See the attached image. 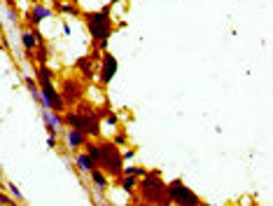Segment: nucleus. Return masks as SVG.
Returning a JSON list of instances; mask_svg holds the SVG:
<instances>
[{"instance_id": "nucleus-7", "label": "nucleus", "mask_w": 273, "mask_h": 206, "mask_svg": "<svg viewBox=\"0 0 273 206\" xmlns=\"http://www.w3.org/2000/svg\"><path fill=\"white\" fill-rule=\"evenodd\" d=\"M61 98L65 101V106H75L77 101H82L84 94H86V87H84V77H63L61 82Z\"/></svg>"}, {"instance_id": "nucleus-23", "label": "nucleus", "mask_w": 273, "mask_h": 206, "mask_svg": "<svg viewBox=\"0 0 273 206\" xmlns=\"http://www.w3.org/2000/svg\"><path fill=\"white\" fill-rule=\"evenodd\" d=\"M124 174H133V176H138V178H140V176L145 174V169H143V166H126Z\"/></svg>"}, {"instance_id": "nucleus-22", "label": "nucleus", "mask_w": 273, "mask_h": 206, "mask_svg": "<svg viewBox=\"0 0 273 206\" xmlns=\"http://www.w3.org/2000/svg\"><path fill=\"white\" fill-rule=\"evenodd\" d=\"M0 204L2 206H14V204H19L17 199H10V195H5V192H0Z\"/></svg>"}, {"instance_id": "nucleus-20", "label": "nucleus", "mask_w": 273, "mask_h": 206, "mask_svg": "<svg viewBox=\"0 0 273 206\" xmlns=\"http://www.w3.org/2000/svg\"><path fill=\"white\" fill-rule=\"evenodd\" d=\"M7 190H10V195L17 199V202H23V195H21V190L17 187L14 183H7Z\"/></svg>"}, {"instance_id": "nucleus-6", "label": "nucleus", "mask_w": 273, "mask_h": 206, "mask_svg": "<svg viewBox=\"0 0 273 206\" xmlns=\"http://www.w3.org/2000/svg\"><path fill=\"white\" fill-rule=\"evenodd\" d=\"M40 106L47 110H52V113H65L68 110V106H65V101L61 98V94H59V89L54 87V80H49V82H40Z\"/></svg>"}, {"instance_id": "nucleus-19", "label": "nucleus", "mask_w": 273, "mask_h": 206, "mask_svg": "<svg viewBox=\"0 0 273 206\" xmlns=\"http://www.w3.org/2000/svg\"><path fill=\"white\" fill-rule=\"evenodd\" d=\"M21 45H23V49H35V45H38V40L33 38L28 28H23V33H21Z\"/></svg>"}, {"instance_id": "nucleus-21", "label": "nucleus", "mask_w": 273, "mask_h": 206, "mask_svg": "<svg viewBox=\"0 0 273 206\" xmlns=\"http://www.w3.org/2000/svg\"><path fill=\"white\" fill-rule=\"evenodd\" d=\"M112 143H115V145H126V143H128V136H126V131H119L115 138H112Z\"/></svg>"}, {"instance_id": "nucleus-17", "label": "nucleus", "mask_w": 273, "mask_h": 206, "mask_svg": "<svg viewBox=\"0 0 273 206\" xmlns=\"http://www.w3.org/2000/svg\"><path fill=\"white\" fill-rule=\"evenodd\" d=\"M35 77H38V85H40V82H49V80H54V70L47 64H38Z\"/></svg>"}, {"instance_id": "nucleus-16", "label": "nucleus", "mask_w": 273, "mask_h": 206, "mask_svg": "<svg viewBox=\"0 0 273 206\" xmlns=\"http://www.w3.org/2000/svg\"><path fill=\"white\" fill-rule=\"evenodd\" d=\"M75 162H77V166H80V171H84V174H89L91 169H96L94 157H91V155H86V152H80Z\"/></svg>"}, {"instance_id": "nucleus-30", "label": "nucleus", "mask_w": 273, "mask_h": 206, "mask_svg": "<svg viewBox=\"0 0 273 206\" xmlns=\"http://www.w3.org/2000/svg\"><path fill=\"white\" fill-rule=\"evenodd\" d=\"M0 7H2V2H0Z\"/></svg>"}, {"instance_id": "nucleus-11", "label": "nucleus", "mask_w": 273, "mask_h": 206, "mask_svg": "<svg viewBox=\"0 0 273 206\" xmlns=\"http://www.w3.org/2000/svg\"><path fill=\"white\" fill-rule=\"evenodd\" d=\"M86 138H89V136H86V134H82L80 129H70V127H68V134H65V143H68V148H70V150H80V148L84 145V141H86Z\"/></svg>"}, {"instance_id": "nucleus-29", "label": "nucleus", "mask_w": 273, "mask_h": 206, "mask_svg": "<svg viewBox=\"0 0 273 206\" xmlns=\"http://www.w3.org/2000/svg\"><path fill=\"white\" fill-rule=\"evenodd\" d=\"M0 33H2V22H0Z\"/></svg>"}, {"instance_id": "nucleus-14", "label": "nucleus", "mask_w": 273, "mask_h": 206, "mask_svg": "<svg viewBox=\"0 0 273 206\" xmlns=\"http://www.w3.org/2000/svg\"><path fill=\"white\" fill-rule=\"evenodd\" d=\"M89 176H91V183H94V187L98 190V192H103L105 187H107V183H110V181H107V174H103L98 166H96V169H91V171H89Z\"/></svg>"}, {"instance_id": "nucleus-24", "label": "nucleus", "mask_w": 273, "mask_h": 206, "mask_svg": "<svg viewBox=\"0 0 273 206\" xmlns=\"http://www.w3.org/2000/svg\"><path fill=\"white\" fill-rule=\"evenodd\" d=\"M7 19H10L12 23H17V22H19V14H17V7H12V10H10V14H7Z\"/></svg>"}, {"instance_id": "nucleus-12", "label": "nucleus", "mask_w": 273, "mask_h": 206, "mask_svg": "<svg viewBox=\"0 0 273 206\" xmlns=\"http://www.w3.org/2000/svg\"><path fill=\"white\" fill-rule=\"evenodd\" d=\"M56 10L65 14V17H82V10L70 0H56Z\"/></svg>"}, {"instance_id": "nucleus-10", "label": "nucleus", "mask_w": 273, "mask_h": 206, "mask_svg": "<svg viewBox=\"0 0 273 206\" xmlns=\"http://www.w3.org/2000/svg\"><path fill=\"white\" fill-rule=\"evenodd\" d=\"M75 68L80 70V75H82L84 80H94L98 64H96V61H94V59H91L89 54H84V56H80V59L75 61Z\"/></svg>"}, {"instance_id": "nucleus-27", "label": "nucleus", "mask_w": 273, "mask_h": 206, "mask_svg": "<svg viewBox=\"0 0 273 206\" xmlns=\"http://www.w3.org/2000/svg\"><path fill=\"white\" fill-rule=\"evenodd\" d=\"M122 155H124V162H126V160H131V157L136 155V150H126V152H122Z\"/></svg>"}, {"instance_id": "nucleus-5", "label": "nucleus", "mask_w": 273, "mask_h": 206, "mask_svg": "<svg viewBox=\"0 0 273 206\" xmlns=\"http://www.w3.org/2000/svg\"><path fill=\"white\" fill-rule=\"evenodd\" d=\"M166 195H168V202H170V204H178V206L203 204V199H201L194 190H189L187 185L182 183V178H178V181H173V183L166 185Z\"/></svg>"}, {"instance_id": "nucleus-18", "label": "nucleus", "mask_w": 273, "mask_h": 206, "mask_svg": "<svg viewBox=\"0 0 273 206\" xmlns=\"http://www.w3.org/2000/svg\"><path fill=\"white\" fill-rule=\"evenodd\" d=\"M23 85H26V89H28V92L33 94V98H35V101L40 103L42 96H40V85H38V80H33V77L26 75V77H23Z\"/></svg>"}, {"instance_id": "nucleus-8", "label": "nucleus", "mask_w": 273, "mask_h": 206, "mask_svg": "<svg viewBox=\"0 0 273 206\" xmlns=\"http://www.w3.org/2000/svg\"><path fill=\"white\" fill-rule=\"evenodd\" d=\"M117 70H119V61H117V56L112 52H107L105 49L103 54H101V61H98V77H101V85L107 87L112 80H115Z\"/></svg>"}, {"instance_id": "nucleus-25", "label": "nucleus", "mask_w": 273, "mask_h": 206, "mask_svg": "<svg viewBox=\"0 0 273 206\" xmlns=\"http://www.w3.org/2000/svg\"><path fill=\"white\" fill-rule=\"evenodd\" d=\"M47 148H49V150L56 148V136H54V134H49V138H47Z\"/></svg>"}, {"instance_id": "nucleus-9", "label": "nucleus", "mask_w": 273, "mask_h": 206, "mask_svg": "<svg viewBox=\"0 0 273 206\" xmlns=\"http://www.w3.org/2000/svg\"><path fill=\"white\" fill-rule=\"evenodd\" d=\"M54 14H56V12H52L49 7H44V5H33L31 10L26 12V23H28V26H40L42 19H49Z\"/></svg>"}, {"instance_id": "nucleus-2", "label": "nucleus", "mask_w": 273, "mask_h": 206, "mask_svg": "<svg viewBox=\"0 0 273 206\" xmlns=\"http://www.w3.org/2000/svg\"><path fill=\"white\" fill-rule=\"evenodd\" d=\"M96 166L107 174L110 178H117V176L124 171V155L119 150V145H115L112 141H101L98 143V150H96Z\"/></svg>"}, {"instance_id": "nucleus-28", "label": "nucleus", "mask_w": 273, "mask_h": 206, "mask_svg": "<svg viewBox=\"0 0 273 206\" xmlns=\"http://www.w3.org/2000/svg\"><path fill=\"white\" fill-rule=\"evenodd\" d=\"M117 2H122V0H110V5H112V7H115Z\"/></svg>"}, {"instance_id": "nucleus-13", "label": "nucleus", "mask_w": 273, "mask_h": 206, "mask_svg": "<svg viewBox=\"0 0 273 206\" xmlns=\"http://www.w3.org/2000/svg\"><path fill=\"white\" fill-rule=\"evenodd\" d=\"M117 181H119V187L122 190H126L128 195H133V190H136V183H138V176H133V174H122L117 176Z\"/></svg>"}, {"instance_id": "nucleus-3", "label": "nucleus", "mask_w": 273, "mask_h": 206, "mask_svg": "<svg viewBox=\"0 0 273 206\" xmlns=\"http://www.w3.org/2000/svg\"><path fill=\"white\" fill-rule=\"evenodd\" d=\"M110 10H112V5L107 2L98 12H82V22L86 23L89 35H91L94 43H98V40H110V35L115 33L117 26L110 19Z\"/></svg>"}, {"instance_id": "nucleus-26", "label": "nucleus", "mask_w": 273, "mask_h": 206, "mask_svg": "<svg viewBox=\"0 0 273 206\" xmlns=\"http://www.w3.org/2000/svg\"><path fill=\"white\" fill-rule=\"evenodd\" d=\"M105 117H107V122H110V124H117V122H119V119H117V115L112 113V110H110V113H107Z\"/></svg>"}, {"instance_id": "nucleus-1", "label": "nucleus", "mask_w": 273, "mask_h": 206, "mask_svg": "<svg viewBox=\"0 0 273 206\" xmlns=\"http://www.w3.org/2000/svg\"><path fill=\"white\" fill-rule=\"evenodd\" d=\"M133 202L131 204H152V206H168V195H166V183L161 178L159 169L145 171L138 178L136 190H133Z\"/></svg>"}, {"instance_id": "nucleus-4", "label": "nucleus", "mask_w": 273, "mask_h": 206, "mask_svg": "<svg viewBox=\"0 0 273 206\" xmlns=\"http://www.w3.org/2000/svg\"><path fill=\"white\" fill-rule=\"evenodd\" d=\"M61 122L70 129H80L89 138H101V117L96 115H80V113H61Z\"/></svg>"}, {"instance_id": "nucleus-15", "label": "nucleus", "mask_w": 273, "mask_h": 206, "mask_svg": "<svg viewBox=\"0 0 273 206\" xmlns=\"http://www.w3.org/2000/svg\"><path fill=\"white\" fill-rule=\"evenodd\" d=\"M33 61H35V64H47V61H49V47H47V43L35 45V49H33Z\"/></svg>"}]
</instances>
